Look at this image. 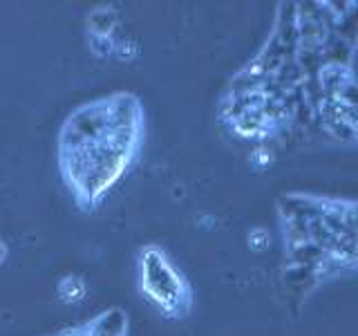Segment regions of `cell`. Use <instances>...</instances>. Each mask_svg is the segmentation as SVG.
<instances>
[{"label":"cell","mask_w":358,"mask_h":336,"mask_svg":"<svg viewBox=\"0 0 358 336\" xmlns=\"http://www.w3.org/2000/svg\"><path fill=\"white\" fill-rule=\"evenodd\" d=\"M141 276L143 291L164 309L175 307V302L182 298L179 296L182 294V283L157 251H145L141 260Z\"/></svg>","instance_id":"1"}]
</instances>
